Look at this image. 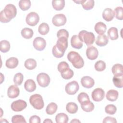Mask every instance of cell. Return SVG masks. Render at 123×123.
<instances>
[{"mask_svg": "<svg viewBox=\"0 0 123 123\" xmlns=\"http://www.w3.org/2000/svg\"><path fill=\"white\" fill-rule=\"evenodd\" d=\"M68 47V38L64 37L58 38L56 44L52 49L53 55L57 58L62 57Z\"/></svg>", "mask_w": 123, "mask_h": 123, "instance_id": "obj_1", "label": "cell"}, {"mask_svg": "<svg viewBox=\"0 0 123 123\" xmlns=\"http://www.w3.org/2000/svg\"><path fill=\"white\" fill-rule=\"evenodd\" d=\"M17 14L16 7L12 4H8L0 13V21L3 23L9 22L14 18Z\"/></svg>", "mask_w": 123, "mask_h": 123, "instance_id": "obj_2", "label": "cell"}, {"mask_svg": "<svg viewBox=\"0 0 123 123\" xmlns=\"http://www.w3.org/2000/svg\"><path fill=\"white\" fill-rule=\"evenodd\" d=\"M67 59L72 63L73 66L77 69L81 68L84 66V60L77 52L72 51L69 52L67 55Z\"/></svg>", "mask_w": 123, "mask_h": 123, "instance_id": "obj_3", "label": "cell"}, {"mask_svg": "<svg viewBox=\"0 0 123 123\" xmlns=\"http://www.w3.org/2000/svg\"><path fill=\"white\" fill-rule=\"evenodd\" d=\"M80 40L88 47L93 44L95 40V37L92 32H87L86 30H82L78 34Z\"/></svg>", "mask_w": 123, "mask_h": 123, "instance_id": "obj_4", "label": "cell"}, {"mask_svg": "<svg viewBox=\"0 0 123 123\" xmlns=\"http://www.w3.org/2000/svg\"><path fill=\"white\" fill-rule=\"evenodd\" d=\"M31 105L37 110H41L44 106V103L42 96L38 94L32 95L29 98Z\"/></svg>", "mask_w": 123, "mask_h": 123, "instance_id": "obj_5", "label": "cell"}, {"mask_svg": "<svg viewBox=\"0 0 123 123\" xmlns=\"http://www.w3.org/2000/svg\"><path fill=\"white\" fill-rule=\"evenodd\" d=\"M37 80L40 86L46 87L49 84L50 79L48 74L45 73H41L37 75Z\"/></svg>", "mask_w": 123, "mask_h": 123, "instance_id": "obj_6", "label": "cell"}, {"mask_svg": "<svg viewBox=\"0 0 123 123\" xmlns=\"http://www.w3.org/2000/svg\"><path fill=\"white\" fill-rule=\"evenodd\" d=\"M26 23L30 26H33L36 25L39 21V17L38 14L35 12L29 13L25 18Z\"/></svg>", "mask_w": 123, "mask_h": 123, "instance_id": "obj_7", "label": "cell"}, {"mask_svg": "<svg viewBox=\"0 0 123 123\" xmlns=\"http://www.w3.org/2000/svg\"><path fill=\"white\" fill-rule=\"evenodd\" d=\"M79 86L77 82L73 81L68 83L65 86V90L66 92L70 95H74L78 91Z\"/></svg>", "mask_w": 123, "mask_h": 123, "instance_id": "obj_8", "label": "cell"}, {"mask_svg": "<svg viewBox=\"0 0 123 123\" xmlns=\"http://www.w3.org/2000/svg\"><path fill=\"white\" fill-rule=\"evenodd\" d=\"M27 107L26 102L22 99H18L12 102L11 105V109L14 111L19 112L23 111Z\"/></svg>", "mask_w": 123, "mask_h": 123, "instance_id": "obj_9", "label": "cell"}, {"mask_svg": "<svg viewBox=\"0 0 123 123\" xmlns=\"http://www.w3.org/2000/svg\"><path fill=\"white\" fill-rule=\"evenodd\" d=\"M66 17L63 14L60 13L55 15L52 19V24L56 26L64 25L66 23Z\"/></svg>", "mask_w": 123, "mask_h": 123, "instance_id": "obj_10", "label": "cell"}, {"mask_svg": "<svg viewBox=\"0 0 123 123\" xmlns=\"http://www.w3.org/2000/svg\"><path fill=\"white\" fill-rule=\"evenodd\" d=\"M33 45L34 48L38 51L44 49L46 46V40L41 37H37L33 40Z\"/></svg>", "mask_w": 123, "mask_h": 123, "instance_id": "obj_11", "label": "cell"}, {"mask_svg": "<svg viewBox=\"0 0 123 123\" xmlns=\"http://www.w3.org/2000/svg\"><path fill=\"white\" fill-rule=\"evenodd\" d=\"M91 96L94 101L97 102L100 101L104 98V91L101 88H97L95 89L92 92Z\"/></svg>", "mask_w": 123, "mask_h": 123, "instance_id": "obj_12", "label": "cell"}, {"mask_svg": "<svg viewBox=\"0 0 123 123\" xmlns=\"http://www.w3.org/2000/svg\"><path fill=\"white\" fill-rule=\"evenodd\" d=\"M86 55L89 60H94L98 58V51L96 47L90 46L88 47L86 50Z\"/></svg>", "mask_w": 123, "mask_h": 123, "instance_id": "obj_13", "label": "cell"}, {"mask_svg": "<svg viewBox=\"0 0 123 123\" xmlns=\"http://www.w3.org/2000/svg\"><path fill=\"white\" fill-rule=\"evenodd\" d=\"M81 83L82 86L86 88H90L92 87L94 84V80L90 76H85L81 79Z\"/></svg>", "mask_w": 123, "mask_h": 123, "instance_id": "obj_14", "label": "cell"}, {"mask_svg": "<svg viewBox=\"0 0 123 123\" xmlns=\"http://www.w3.org/2000/svg\"><path fill=\"white\" fill-rule=\"evenodd\" d=\"M20 93V90L16 85H12L9 86L7 91V95L9 98H17Z\"/></svg>", "mask_w": 123, "mask_h": 123, "instance_id": "obj_15", "label": "cell"}, {"mask_svg": "<svg viewBox=\"0 0 123 123\" xmlns=\"http://www.w3.org/2000/svg\"><path fill=\"white\" fill-rule=\"evenodd\" d=\"M114 17V11L111 8H106L102 12L103 18L107 22L111 21Z\"/></svg>", "mask_w": 123, "mask_h": 123, "instance_id": "obj_16", "label": "cell"}, {"mask_svg": "<svg viewBox=\"0 0 123 123\" xmlns=\"http://www.w3.org/2000/svg\"><path fill=\"white\" fill-rule=\"evenodd\" d=\"M71 44L73 48L76 49H80L83 47V42L80 40L78 36L74 35L71 39Z\"/></svg>", "mask_w": 123, "mask_h": 123, "instance_id": "obj_17", "label": "cell"}, {"mask_svg": "<svg viewBox=\"0 0 123 123\" xmlns=\"http://www.w3.org/2000/svg\"><path fill=\"white\" fill-rule=\"evenodd\" d=\"M109 42V37L106 35H99L97 38L96 44L98 46L103 47L106 46Z\"/></svg>", "mask_w": 123, "mask_h": 123, "instance_id": "obj_18", "label": "cell"}, {"mask_svg": "<svg viewBox=\"0 0 123 123\" xmlns=\"http://www.w3.org/2000/svg\"><path fill=\"white\" fill-rule=\"evenodd\" d=\"M24 87L27 92H32L36 89V84L33 79H29L25 82Z\"/></svg>", "mask_w": 123, "mask_h": 123, "instance_id": "obj_19", "label": "cell"}, {"mask_svg": "<svg viewBox=\"0 0 123 123\" xmlns=\"http://www.w3.org/2000/svg\"><path fill=\"white\" fill-rule=\"evenodd\" d=\"M96 32L99 35L104 34L107 29L106 25L102 22H99L96 24L94 27Z\"/></svg>", "mask_w": 123, "mask_h": 123, "instance_id": "obj_20", "label": "cell"}, {"mask_svg": "<svg viewBox=\"0 0 123 123\" xmlns=\"http://www.w3.org/2000/svg\"><path fill=\"white\" fill-rule=\"evenodd\" d=\"M60 73L63 79L66 80L71 79L74 75V72L69 68V67L63 69L60 72Z\"/></svg>", "mask_w": 123, "mask_h": 123, "instance_id": "obj_21", "label": "cell"}, {"mask_svg": "<svg viewBox=\"0 0 123 123\" xmlns=\"http://www.w3.org/2000/svg\"><path fill=\"white\" fill-rule=\"evenodd\" d=\"M19 63L17 58L15 57H11L7 59L6 61V66L9 69H13L16 68Z\"/></svg>", "mask_w": 123, "mask_h": 123, "instance_id": "obj_22", "label": "cell"}, {"mask_svg": "<svg viewBox=\"0 0 123 123\" xmlns=\"http://www.w3.org/2000/svg\"><path fill=\"white\" fill-rule=\"evenodd\" d=\"M118 95L119 93L117 90L111 89L107 92L106 97L108 100L110 101H114L117 99Z\"/></svg>", "mask_w": 123, "mask_h": 123, "instance_id": "obj_23", "label": "cell"}, {"mask_svg": "<svg viewBox=\"0 0 123 123\" xmlns=\"http://www.w3.org/2000/svg\"><path fill=\"white\" fill-rule=\"evenodd\" d=\"M82 110L87 112H91L94 109V105L90 100L86 101L81 104Z\"/></svg>", "mask_w": 123, "mask_h": 123, "instance_id": "obj_24", "label": "cell"}, {"mask_svg": "<svg viewBox=\"0 0 123 123\" xmlns=\"http://www.w3.org/2000/svg\"><path fill=\"white\" fill-rule=\"evenodd\" d=\"M111 71L114 76L123 75V65L121 64L117 63L114 64L111 68Z\"/></svg>", "mask_w": 123, "mask_h": 123, "instance_id": "obj_25", "label": "cell"}, {"mask_svg": "<svg viewBox=\"0 0 123 123\" xmlns=\"http://www.w3.org/2000/svg\"><path fill=\"white\" fill-rule=\"evenodd\" d=\"M52 5L53 8L57 11L62 10L65 6L64 0H53L52 1Z\"/></svg>", "mask_w": 123, "mask_h": 123, "instance_id": "obj_26", "label": "cell"}, {"mask_svg": "<svg viewBox=\"0 0 123 123\" xmlns=\"http://www.w3.org/2000/svg\"><path fill=\"white\" fill-rule=\"evenodd\" d=\"M78 108L77 105L73 102L68 103L66 106V110L67 112L71 114L75 113L78 111Z\"/></svg>", "mask_w": 123, "mask_h": 123, "instance_id": "obj_27", "label": "cell"}, {"mask_svg": "<svg viewBox=\"0 0 123 123\" xmlns=\"http://www.w3.org/2000/svg\"><path fill=\"white\" fill-rule=\"evenodd\" d=\"M108 35L110 38L112 40H114L118 38V29L117 28L112 27L109 28L108 31Z\"/></svg>", "mask_w": 123, "mask_h": 123, "instance_id": "obj_28", "label": "cell"}, {"mask_svg": "<svg viewBox=\"0 0 123 123\" xmlns=\"http://www.w3.org/2000/svg\"><path fill=\"white\" fill-rule=\"evenodd\" d=\"M112 81L114 86L118 88H122L123 86V75L114 76Z\"/></svg>", "mask_w": 123, "mask_h": 123, "instance_id": "obj_29", "label": "cell"}, {"mask_svg": "<svg viewBox=\"0 0 123 123\" xmlns=\"http://www.w3.org/2000/svg\"><path fill=\"white\" fill-rule=\"evenodd\" d=\"M57 105L54 102L49 103L46 109V113L49 115H52L55 113L57 110Z\"/></svg>", "mask_w": 123, "mask_h": 123, "instance_id": "obj_30", "label": "cell"}, {"mask_svg": "<svg viewBox=\"0 0 123 123\" xmlns=\"http://www.w3.org/2000/svg\"><path fill=\"white\" fill-rule=\"evenodd\" d=\"M22 36L25 39H30L31 38L34 34L33 31L32 29L29 28H23L21 32Z\"/></svg>", "mask_w": 123, "mask_h": 123, "instance_id": "obj_31", "label": "cell"}, {"mask_svg": "<svg viewBox=\"0 0 123 123\" xmlns=\"http://www.w3.org/2000/svg\"><path fill=\"white\" fill-rule=\"evenodd\" d=\"M57 123H67L68 122V117L65 113H59L55 117Z\"/></svg>", "mask_w": 123, "mask_h": 123, "instance_id": "obj_32", "label": "cell"}, {"mask_svg": "<svg viewBox=\"0 0 123 123\" xmlns=\"http://www.w3.org/2000/svg\"><path fill=\"white\" fill-rule=\"evenodd\" d=\"M25 66L28 70L34 69L37 66V62L34 59H28L25 62Z\"/></svg>", "mask_w": 123, "mask_h": 123, "instance_id": "obj_33", "label": "cell"}, {"mask_svg": "<svg viewBox=\"0 0 123 123\" xmlns=\"http://www.w3.org/2000/svg\"><path fill=\"white\" fill-rule=\"evenodd\" d=\"M81 4L84 9L86 10H89L93 8L95 2L93 0H82Z\"/></svg>", "mask_w": 123, "mask_h": 123, "instance_id": "obj_34", "label": "cell"}, {"mask_svg": "<svg viewBox=\"0 0 123 123\" xmlns=\"http://www.w3.org/2000/svg\"><path fill=\"white\" fill-rule=\"evenodd\" d=\"M49 30V25L46 23H43L41 24L38 28V32L42 35H45L48 34Z\"/></svg>", "mask_w": 123, "mask_h": 123, "instance_id": "obj_35", "label": "cell"}, {"mask_svg": "<svg viewBox=\"0 0 123 123\" xmlns=\"http://www.w3.org/2000/svg\"><path fill=\"white\" fill-rule=\"evenodd\" d=\"M31 5V2L29 0H21L19 2V6L20 9L25 11L28 10Z\"/></svg>", "mask_w": 123, "mask_h": 123, "instance_id": "obj_36", "label": "cell"}, {"mask_svg": "<svg viewBox=\"0 0 123 123\" xmlns=\"http://www.w3.org/2000/svg\"><path fill=\"white\" fill-rule=\"evenodd\" d=\"M0 51L2 52L6 53L10 49V44L9 42L6 40H2L0 42Z\"/></svg>", "mask_w": 123, "mask_h": 123, "instance_id": "obj_37", "label": "cell"}, {"mask_svg": "<svg viewBox=\"0 0 123 123\" xmlns=\"http://www.w3.org/2000/svg\"><path fill=\"white\" fill-rule=\"evenodd\" d=\"M95 69L98 72L104 71L106 68V63L102 60L98 61L95 64Z\"/></svg>", "mask_w": 123, "mask_h": 123, "instance_id": "obj_38", "label": "cell"}, {"mask_svg": "<svg viewBox=\"0 0 123 123\" xmlns=\"http://www.w3.org/2000/svg\"><path fill=\"white\" fill-rule=\"evenodd\" d=\"M24 79V76L22 73H18L16 74L13 78V82L16 86H20L22 84Z\"/></svg>", "mask_w": 123, "mask_h": 123, "instance_id": "obj_39", "label": "cell"}, {"mask_svg": "<svg viewBox=\"0 0 123 123\" xmlns=\"http://www.w3.org/2000/svg\"><path fill=\"white\" fill-rule=\"evenodd\" d=\"M114 13V16H115V17L117 19L120 20H122L123 19V9L122 7L119 6L115 8Z\"/></svg>", "mask_w": 123, "mask_h": 123, "instance_id": "obj_40", "label": "cell"}, {"mask_svg": "<svg viewBox=\"0 0 123 123\" xmlns=\"http://www.w3.org/2000/svg\"><path fill=\"white\" fill-rule=\"evenodd\" d=\"M117 111L116 107L113 104H108L105 108V112L109 114L113 115Z\"/></svg>", "mask_w": 123, "mask_h": 123, "instance_id": "obj_41", "label": "cell"}, {"mask_svg": "<svg viewBox=\"0 0 123 123\" xmlns=\"http://www.w3.org/2000/svg\"><path fill=\"white\" fill-rule=\"evenodd\" d=\"M77 99L80 104H82L86 101L90 100L88 95L85 92H81L79 93L77 97Z\"/></svg>", "mask_w": 123, "mask_h": 123, "instance_id": "obj_42", "label": "cell"}, {"mask_svg": "<svg viewBox=\"0 0 123 123\" xmlns=\"http://www.w3.org/2000/svg\"><path fill=\"white\" fill-rule=\"evenodd\" d=\"M12 123H26V121L23 116L21 115H16L12 116Z\"/></svg>", "mask_w": 123, "mask_h": 123, "instance_id": "obj_43", "label": "cell"}, {"mask_svg": "<svg viewBox=\"0 0 123 123\" xmlns=\"http://www.w3.org/2000/svg\"><path fill=\"white\" fill-rule=\"evenodd\" d=\"M57 37H58V38H59L62 37H64L68 38L69 37L68 32L64 29H60L57 33Z\"/></svg>", "mask_w": 123, "mask_h": 123, "instance_id": "obj_44", "label": "cell"}, {"mask_svg": "<svg viewBox=\"0 0 123 123\" xmlns=\"http://www.w3.org/2000/svg\"><path fill=\"white\" fill-rule=\"evenodd\" d=\"M40 117L37 115H33L29 118L30 123H40Z\"/></svg>", "mask_w": 123, "mask_h": 123, "instance_id": "obj_45", "label": "cell"}, {"mask_svg": "<svg viewBox=\"0 0 123 123\" xmlns=\"http://www.w3.org/2000/svg\"><path fill=\"white\" fill-rule=\"evenodd\" d=\"M67 67H69V64L66 62H60L58 65V70L59 72H60L62 70H63V69Z\"/></svg>", "mask_w": 123, "mask_h": 123, "instance_id": "obj_46", "label": "cell"}, {"mask_svg": "<svg viewBox=\"0 0 123 123\" xmlns=\"http://www.w3.org/2000/svg\"><path fill=\"white\" fill-rule=\"evenodd\" d=\"M117 121L115 118L110 117V116H107L105 117L103 121V123H117Z\"/></svg>", "mask_w": 123, "mask_h": 123, "instance_id": "obj_47", "label": "cell"}, {"mask_svg": "<svg viewBox=\"0 0 123 123\" xmlns=\"http://www.w3.org/2000/svg\"><path fill=\"white\" fill-rule=\"evenodd\" d=\"M43 123H52V121L51 120L49 119H46V120H45L44 121Z\"/></svg>", "mask_w": 123, "mask_h": 123, "instance_id": "obj_48", "label": "cell"}, {"mask_svg": "<svg viewBox=\"0 0 123 123\" xmlns=\"http://www.w3.org/2000/svg\"><path fill=\"white\" fill-rule=\"evenodd\" d=\"M77 122L80 123V121L76 119H74V120H73L71 121V123H77Z\"/></svg>", "mask_w": 123, "mask_h": 123, "instance_id": "obj_49", "label": "cell"}, {"mask_svg": "<svg viewBox=\"0 0 123 123\" xmlns=\"http://www.w3.org/2000/svg\"><path fill=\"white\" fill-rule=\"evenodd\" d=\"M75 2L78 3V4H81L82 0H77V1H74Z\"/></svg>", "mask_w": 123, "mask_h": 123, "instance_id": "obj_50", "label": "cell"}]
</instances>
